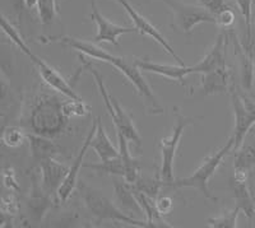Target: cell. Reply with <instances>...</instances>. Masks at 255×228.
I'll return each instance as SVG.
<instances>
[{"label": "cell", "instance_id": "5bb4252c", "mask_svg": "<svg viewBox=\"0 0 255 228\" xmlns=\"http://www.w3.org/2000/svg\"><path fill=\"white\" fill-rule=\"evenodd\" d=\"M227 40H229V35L227 33H220L217 40H216L215 45L207 52L206 56L199 63L190 67L191 74H197V73L204 74V73L226 67V61H225V47H226Z\"/></svg>", "mask_w": 255, "mask_h": 228}, {"label": "cell", "instance_id": "ffe728a7", "mask_svg": "<svg viewBox=\"0 0 255 228\" xmlns=\"http://www.w3.org/2000/svg\"><path fill=\"white\" fill-rule=\"evenodd\" d=\"M118 142H119V152L120 158L123 162V167H124V180L131 185H134L138 179L140 177V163L138 159L134 158L129 152V140L125 138L123 134L118 133Z\"/></svg>", "mask_w": 255, "mask_h": 228}, {"label": "cell", "instance_id": "4fadbf2b", "mask_svg": "<svg viewBox=\"0 0 255 228\" xmlns=\"http://www.w3.org/2000/svg\"><path fill=\"white\" fill-rule=\"evenodd\" d=\"M69 172V167L59 162L55 157L41 161V185L47 194H58L59 188Z\"/></svg>", "mask_w": 255, "mask_h": 228}, {"label": "cell", "instance_id": "d6986e66", "mask_svg": "<svg viewBox=\"0 0 255 228\" xmlns=\"http://www.w3.org/2000/svg\"><path fill=\"white\" fill-rule=\"evenodd\" d=\"M91 148L95 150L96 154L100 157L101 161H108V159L116 158V157L120 156L119 149L113 144L108 133L105 131L100 116L97 117V130H96L95 135L91 140Z\"/></svg>", "mask_w": 255, "mask_h": 228}, {"label": "cell", "instance_id": "ac0fdd59", "mask_svg": "<svg viewBox=\"0 0 255 228\" xmlns=\"http://www.w3.org/2000/svg\"><path fill=\"white\" fill-rule=\"evenodd\" d=\"M255 166V147L241 145L235 153L234 159V175L232 177L239 181L248 182L252 170Z\"/></svg>", "mask_w": 255, "mask_h": 228}, {"label": "cell", "instance_id": "4316f807", "mask_svg": "<svg viewBox=\"0 0 255 228\" xmlns=\"http://www.w3.org/2000/svg\"><path fill=\"white\" fill-rule=\"evenodd\" d=\"M134 189H136L140 193L145 194L148 197L157 199L159 194V189L163 186L162 180L159 179L158 173L156 175V177H143L140 176L138 179V181L134 184Z\"/></svg>", "mask_w": 255, "mask_h": 228}, {"label": "cell", "instance_id": "83f0119b", "mask_svg": "<svg viewBox=\"0 0 255 228\" xmlns=\"http://www.w3.org/2000/svg\"><path fill=\"white\" fill-rule=\"evenodd\" d=\"M27 140V133H24L23 129L14 125H9L3 129L1 134V142L4 145L9 148H18L23 144Z\"/></svg>", "mask_w": 255, "mask_h": 228}, {"label": "cell", "instance_id": "cb8c5ba5", "mask_svg": "<svg viewBox=\"0 0 255 228\" xmlns=\"http://www.w3.org/2000/svg\"><path fill=\"white\" fill-rule=\"evenodd\" d=\"M33 184H32L31 189V197L28 200V209L32 213V216L35 217L36 221L42 220V217L45 216L50 207H52V199L51 195L45 191L42 185L38 186L37 180L33 179Z\"/></svg>", "mask_w": 255, "mask_h": 228}, {"label": "cell", "instance_id": "d6a6232c", "mask_svg": "<svg viewBox=\"0 0 255 228\" xmlns=\"http://www.w3.org/2000/svg\"><path fill=\"white\" fill-rule=\"evenodd\" d=\"M216 17V24H220V26L225 27V28H230L232 24L235 23V12L232 10L231 6H227V8L222 9L220 13L215 15Z\"/></svg>", "mask_w": 255, "mask_h": 228}, {"label": "cell", "instance_id": "603a6c76", "mask_svg": "<svg viewBox=\"0 0 255 228\" xmlns=\"http://www.w3.org/2000/svg\"><path fill=\"white\" fill-rule=\"evenodd\" d=\"M236 50H238L239 59H240V73H241V83L244 90H252L254 84V54L252 47H247L243 42L235 37Z\"/></svg>", "mask_w": 255, "mask_h": 228}, {"label": "cell", "instance_id": "9c48e42d", "mask_svg": "<svg viewBox=\"0 0 255 228\" xmlns=\"http://www.w3.org/2000/svg\"><path fill=\"white\" fill-rule=\"evenodd\" d=\"M20 51L24 52V54L33 61V64L37 67L41 78L44 79V82L50 87V88L55 90L56 92L61 93V95L65 96L67 99H81L78 93H76V91L73 90V87L70 86L69 82L64 78L63 75H61L55 68H52L50 64H47L44 59H41L40 56L35 55L33 52H31L29 47L27 46V43L20 47Z\"/></svg>", "mask_w": 255, "mask_h": 228}, {"label": "cell", "instance_id": "ab89813d", "mask_svg": "<svg viewBox=\"0 0 255 228\" xmlns=\"http://www.w3.org/2000/svg\"><path fill=\"white\" fill-rule=\"evenodd\" d=\"M58 1H61V0H58Z\"/></svg>", "mask_w": 255, "mask_h": 228}, {"label": "cell", "instance_id": "d4e9b609", "mask_svg": "<svg viewBox=\"0 0 255 228\" xmlns=\"http://www.w3.org/2000/svg\"><path fill=\"white\" fill-rule=\"evenodd\" d=\"M84 168H90L97 175H111V176H124V167H123L122 158L108 159V161H101L100 163H83Z\"/></svg>", "mask_w": 255, "mask_h": 228}, {"label": "cell", "instance_id": "e575fe53", "mask_svg": "<svg viewBox=\"0 0 255 228\" xmlns=\"http://www.w3.org/2000/svg\"><path fill=\"white\" fill-rule=\"evenodd\" d=\"M3 182L4 186L9 189L10 191H18L19 190V185H18L17 177L14 175V171L12 168H4L3 170Z\"/></svg>", "mask_w": 255, "mask_h": 228}, {"label": "cell", "instance_id": "6da1fadb", "mask_svg": "<svg viewBox=\"0 0 255 228\" xmlns=\"http://www.w3.org/2000/svg\"><path fill=\"white\" fill-rule=\"evenodd\" d=\"M40 40L41 42L44 43H59V45H63L65 47H70V49L76 50V51L81 52V54L88 56V58L96 59V60L104 61V63L114 65L128 81L133 84L136 93L145 100L148 110L152 111L153 115H161L163 113L162 106H161V104L157 100L156 95H154L149 84L147 83V81L142 75L139 68L136 67L135 59L114 55V54L109 52L106 49L100 46L99 43L82 40V38L72 37V36L68 35L44 36Z\"/></svg>", "mask_w": 255, "mask_h": 228}, {"label": "cell", "instance_id": "8992f818", "mask_svg": "<svg viewBox=\"0 0 255 228\" xmlns=\"http://www.w3.org/2000/svg\"><path fill=\"white\" fill-rule=\"evenodd\" d=\"M195 117L184 116L179 109H175V125L171 130V134L161 139L159 150H161V166L158 170L159 179L162 180L163 186H168L174 181V163L176 157L177 148L184 131L191 124H194Z\"/></svg>", "mask_w": 255, "mask_h": 228}, {"label": "cell", "instance_id": "3957f363", "mask_svg": "<svg viewBox=\"0 0 255 228\" xmlns=\"http://www.w3.org/2000/svg\"><path fill=\"white\" fill-rule=\"evenodd\" d=\"M77 188H78L86 208L99 222L111 221V222L125 223V225L133 226V227H149L147 221L144 222V221L136 220L130 214L125 213L120 207L114 204L109 198L101 194V191L87 185L84 181H79Z\"/></svg>", "mask_w": 255, "mask_h": 228}, {"label": "cell", "instance_id": "d590c367", "mask_svg": "<svg viewBox=\"0 0 255 228\" xmlns=\"http://www.w3.org/2000/svg\"><path fill=\"white\" fill-rule=\"evenodd\" d=\"M156 205H157V209L163 217L167 216V214L171 213L172 208H174V200L171 199L170 197H158L156 199Z\"/></svg>", "mask_w": 255, "mask_h": 228}, {"label": "cell", "instance_id": "8d00e7d4", "mask_svg": "<svg viewBox=\"0 0 255 228\" xmlns=\"http://www.w3.org/2000/svg\"><path fill=\"white\" fill-rule=\"evenodd\" d=\"M248 186H249L250 195H252L253 203H254V208H255V173H250L249 180H248ZM255 221V217H254Z\"/></svg>", "mask_w": 255, "mask_h": 228}, {"label": "cell", "instance_id": "9a60e30c", "mask_svg": "<svg viewBox=\"0 0 255 228\" xmlns=\"http://www.w3.org/2000/svg\"><path fill=\"white\" fill-rule=\"evenodd\" d=\"M136 67L140 70L147 73L161 75L170 81H176L180 84H185V79L188 75L191 74L190 67L188 65H168V64L153 63V61L145 60V59H135Z\"/></svg>", "mask_w": 255, "mask_h": 228}, {"label": "cell", "instance_id": "4dcf8cb0", "mask_svg": "<svg viewBox=\"0 0 255 228\" xmlns=\"http://www.w3.org/2000/svg\"><path fill=\"white\" fill-rule=\"evenodd\" d=\"M63 107L68 117H84L91 113V107L82 99H68Z\"/></svg>", "mask_w": 255, "mask_h": 228}, {"label": "cell", "instance_id": "7402d4cb", "mask_svg": "<svg viewBox=\"0 0 255 228\" xmlns=\"http://www.w3.org/2000/svg\"><path fill=\"white\" fill-rule=\"evenodd\" d=\"M230 190L232 193V197L235 199L236 207L243 212L249 220H254L255 208L253 203L252 195H250L248 182L239 181L231 176L230 179Z\"/></svg>", "mask_w": 255, "mask_h": 228}, {"label": "cell", "instance_id": "1f68e13d", "mask_svg": "<svg viewBox=\"0 0 255 228\" xmlns=\"http://www.w3.org/2000/svg\"><path fill=\"white\" fill-rule=\"evenodd\" d=\"M0 211L1 214H6L9 217H14L19 213V200L14 191L4 193L1 197V203H0Z\"/></svg>", "mask_w": 255, "mask_h": 228}, {"label": "cell", "instance_id": "5b68a950", "mask_svg": "<svg viewBox=\"0 0 255 228\" xmlns=\"http://www.w3.org/2000/svg\"><path fill=\"white\" fill-rule=\"evenodd\" d=\"M234 144H235V140H234V136H231V138L227 139L226 143L220 149L216 150L215 153L211 154L209 157H207L203 163L194 172L191 173L190 176L174 180L168 186H171V188L197 189L206 199L212 200V202H217V198L209 190V180L215 175V172L220 167V165L222 163L225 157L231 150H234Z\"/></svg>", "mask_w": 255, "mask_h": 228}, {"label": "cell", "instance_id": "e0dca14e", "mask_svg": "<svg viewBox=\"0 0 255 228\" xmlns=\"http://www.w3.org/2000/svg\"><path fill=\"white\" fill-rule=\"evenodd\" d=\"M231 84V72L227 67L202 74L200 91L204 96H213L229 91Z\"/></svg>", "mask_w": 255, "mask_h": 228}, {"label": "cell", "instance_id": "f35d334b", "mask_svg": "<svg viewBox=\"0 0 255 228\" xmlns=\"http://www.w3.org/2000/svg\"><path fill=\"white\" fill-rule=\"evenodd\" d=\"M24 3H26L27 9H33V8H37L38 0H24Z\"/></svg>", "mask_w": 255, "mask_h": 228}, {"label": "cell", "instance_id": "44dd1931", "mask_svg": "<svg viewBox=\"0 0 255 228\" xmlns=\"http://www.w3.org/2000/svg\"><path fill=\"white\" fill-rule=\"evenodd\" d=\"M27 140L29 143L32 157L36 161L41 162L45 158L61 154V148L55 142H52L51 138L38 135L35 133H27Z\"/></svg>", "mask_w": 255, "mask_h": 228}, {"label": "cell", "instance_id": "f546056e", "mask_svg": "<svg viewBox=\"0 0 255 228\" xmlns=\"http://www.w3.org/2000/svg\"><path fill=\"white\" fill-rule=\"evenodd\" d=\"M240 212H241L240 209H239L238 207H235L232 211L225 212V213H222L221 216L207 220V226H208V227H216V228L238 227V217Z\"/></svg>", "mask_w": 255, "mask_h": 228}, {"label": "cell", "instance_id": "277c9868", "mask_svg": "<svg viewBox=\"0 0 255 228\" xmlns=\"http://www.w3.org/2000/svg\"><path fill=\"white\" fill-rule=\"evenodd\" d=\"M84 68L90 72V74L92 75L93 81L97 84V88L100 91V95L102 97V101H104L105 106L108 109V113L110 115V117L113 118L114 125L116 127V133H120L125 136V138L131 143V144L135 145V149L139 150L142 148V138H140L139 133H138V129L135 127L133 122V118L130 117V115L124 110V107L119 104V101L110 95V92L108 91L106 86H105L104 78H102L101 73L97 69L91 67L90 63L84 64Z\"/></svg>", "mask_w": 255, "mask_h": 228}, {"label": "cell", "instance_id": "52a82bcc", "mask_svg": "<svg viewBox=\"0 0 255 228\" xmlns=\"http://www.w3.org/2000/svg\"><path fill=\"white\" fill-rule=\"evenodd\" d=\"M172 14V27L181 33L190 35L202 23H215L216 17L202 5L183 3L180 0H161Z\"/></svg>", "mask_w": 255, "mask_h": 228}, {"label": "cell", "instance_id": "484cf974", "mask_svg": "<svg viewBox=\"0 0 255 228\" xmlns=\"http://www.w3.org/2000/svg\"><path fill=\"white\" fill-rule=\"evenodd\" d=\"M238 8L245 22V41L244 45L247 47L254 49V31H253V5L254 0H236Z\"/></svg>", "mask_w": 255, "mask_h": 228}, {"label": "cell", "instance_id": "ba28073f", "mask_svg": "<svg viewBox=\"0 0 255 228\" xmlns=\"http://www.w3.org/2000/svg\"><path fill=\"white\" fill-rule=\"evenodd\" d=\"M115 1L116 3H119L120 5L123 6V9H124L125 12H127V14L129 15L130 20L133 22V27L136 29V32H139L140 35L143 36L151 37L152 40L156 41L159 46L162 47V49L167 52L168 55L172 56V58L176 60L177 64H180V65H185L184 60L177 55L176 52H175L174 47L171 46V43L168 42L167 38H166L165 36H163L162 33L157 29V27H154L153 24H152L151 22L144 17V15L140 14V13L138 12V10L131 5L128 0H115Z\"/></svg>", "mask_w": 255, "mask_h": 228}, {"label": "cell", "instance_id": "30bf717a", "mask_svg": "<svg viewBox=\"0 0 255 228\" xmlns=\"http://www.w3.org/2000/svg\"><path fill=\"white\" fill-rule=\"evenodd\" d=\"M230 96H231L232 111H234V116H235V129H234V135H232L234 140H235L234 150H238L243 145L244 139L250 131L253 125H255V121L252 114L248 111L247 106H245L241 92H239L235 87H231Z\"/></svg>", "mask_w": 255, "mask_h": 228}, {"label": "cell", "instance_id": "2e32d148", "mask_svg": "<svg viewBox=\"0 0 255 228\" xmlns=\"http://www.w3.org/2000/svg\"><path fill=\"white\" fill-rule=\"evenodd\" d=\"M113 186L114 193H115L116 203H119L120 208H122L125 213L128 212V214L134 213L136 214V216H144V212H143L139 202L136 199L135 193H134V189L131 184L125 181L124 177L114 176Z\"/></svg>", "mask_w": 255, "mask_h": 228}, {"label": "cell", "instance_id": "7c38bea8", "mask_svg": "<svg viewBox=\"0 0 255 228\" xmlns=\"http://www.w3.org/2000/svg\"><path fill=\"white\" fill-rule=\"evenodd\" d=\"M96 130H97V118L92 122V127H91L87 136H86V139H84L83 144H82L81 149H79L78 156H77L76 159L73 161L72 166L69 167V172H68L67 177L64 179L63 184H61L60 188H59L56 197H58L59 202L60 203L67 202V200L70 198V195H72L73 191H74V189L78 186L79 170H81V167H83L84 156H86V153H87L88 148L91 147V140H92L93 135H95Z\"/></svg>", "mask_w": 255, "mask_h": 228}, {"label": "cell", "instance_id": "836d02e7", "mask_svg": "<svg viewBox=\"0 0 255 228\" xmlns=\"http://www.w3.org/2000/svg\"><path fill=\"white\" fill-rule=\"evenodd\" d=\"M198 1H199V5L208 9L209 12L213 15H216L217 13H220L222 9L229 6L226 0H198Z\"/></svg>", "mask_w": 255, "mask_h": 228}, {"label": "cell", "instance_id": "f1b7e54d", "mask_svg": "<svg viewBox=\"0 0 255 228\" xmlns=\"http://www.w3.org/2000/svg\"><path fill=\"white\" fill-rule=\"evenodd\" d=\"M58 0H38L37 10L41 23L49 26L55 22L58 17Z\"/></svg>", "mask_w": 255, "mask_h": 228}, {"label": "cell", "instance_id": "7a4b0ae2", "mask_svg": "<svg viewBox=\"0 0 255 228\" xmlns=\"http://www.w3.org/2000/svg\"><path fill=\"white\" fill-rule=\"evenodd\" d=\"M64 101L58 96L42 95L33 100L28 117V126L32 133L38 135L55 138L65 130L68 116L64 113Z\"/></svg>", "mask_w": 255, "mask_h": 228}, {"label": "cell", "instance_id": "8fae6325", "mask_svg": "<svg viewBox=\"0 0 255 228\" xmlns=\"http://www.w3.org/2000/svg\"><path fill=\"white\" fill-rule=\"evenodd\" d=\"M91 18L97 26V33H96L95 42L101 43V42H108L111 45H115L118 46L119 45V37L125 33H133L136 29L134 27H124L120 26V24H116L111 20H109L108 18L104 17V15L100 13L99 8H97V4H96V0L91 1Z\"/></svg>", "mask_w": 255, "mask_h": 228}, {"label": "cell", "instance_id": "74e56055", "mask_svg": "<svg viewBox=\"0 0 255 228\" xmlns=\"http://www.w3.org/2000/svg\"><path fill=\"white\" fill-rule=\"evenodd\" d=\"M241 96H243V100L244 102H245V106H247L248 111L252 114V116L254 117V121H255V102L253 101L252 99H249V97H247L245 95H243V93H241Z\"/></svg>", "mask_w": 255, "mask_h": 228}]
</instances>
